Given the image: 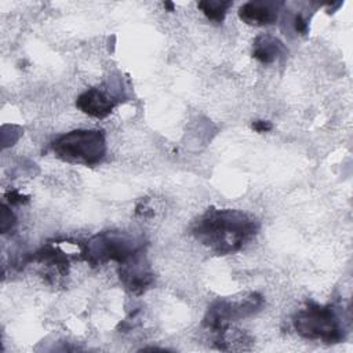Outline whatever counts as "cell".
<instances>
[{
    "label": "cell",
    "instance_id": "6da1fadb",
    "mask_svg": "<svg viewBox=\"0 0 353 353\" xmlns=\"http://www.w3.org/2000/svg\"><path fill=\"white\" fill-rule=\"evenodd\" d=\"M259 229L258 221L239 210L208 208L192 225L193 237L216 255L241 250Z\"/></svg>",
    "mask_w": 353,
    "mask_h": 353
},
{
    "label": "cell",
    "instance_id": "9c48e42d",
    "mask_svg": "<svg viewBox=\"0 0 353 353\" xmlns=\"http://www.w3.org/2000/svg\"><path fill=\"white\" fill-rule=\"evenodd\" d=\"M285 46L276 37L261 34L254 40L252 57L262 63H272L276 59L287 55Z\"/></svg>",
    "mask_w": 353,
    "mask_h": 353
},
{
    "label": "cell",
    "instance_id": "30bf717a",
    "mask_svg": "<svg viewBox=\"0 0 353 353\" xmlns=\"http://www.w3.org/2000/svg\"><path fill=\"white\" fill-rule=\"evenodd\" d=\"M32 259H34L40 263H44L47 266H54L61 273H65L68 270V265H69L66 254H63L59 248L52 247V245H47V247L41 248L32 256Z\"/></svg>",
    "mask_w": 353,
    "mask_h": 353
},
{
    "label": "cell",
    "instance_id": "5bb4252c",
    "mask_svg": "<svg viewBox=\"0 0 353 353\" xmlns=\"http://www.w3.org/2000/svg\"><path fill=\"white\" fill-rule=\"evenodd\" d=\"M294 29L296 33H301V34H305L307 32V22L301 14H296L294 18Z\"/></svg>",
    "mask_w": 353,
    "mask_h": 353
},
{
    "label": "cell",
    "instance_id": "9a60e30c",
    "mask_svg": "<svg viewBox=\"0 0 353 353\" xmlns=\"http://www.w3.org/2000/svg\"><path fill=\"white\" fill-rule=\"evenodd\" d=\"M251 127L256 132H268V131L272 130L273 125H272L270 121H266V120H255V121H252Z\"/></svg>",
    "mask_w": 353,
    "mask_h": 353
},
{
    "label": "cell",
    "instance_id": "4fadbf2b",
    "mask_svg": "<svg viewBox=\"0 0 353 353\" xmlns=\"http://www.w3.org/2000/svg\"><path fill=\"white\" fill-rule=\"evenodd\" d=\"M6 199H7L11 204H23V203H26V201L29 200L28 196H23V194H21V193L17 192V190L7 192V193H6Z\"/></svg>",
    "mask_w": 353,
    "mask_h": 353
},
{
    "label": "cell",
    "instance_id": "8fae6325",
    "mask_svg": "<svg viewBox=\"0 0 353 353\" xmlns=\"http://www.w3.org/2000/svg\"><path fill=\"white\" fill-rule=\"evenodd\" d=\"M230 6L232 1L229 0H203L197 4V7L203 11L207 19L214 23H222Z\"/></svg>",
    "mask_w": 353,
    "mask_h": 353
},
{
    "label": "cell",
    "instance_id": "3957f363",
    "mask_svg": "<svg viewBox=\"0 0 353 353\" xmlns=\"http://www.w3.org/2000/svg\"><path fill=\"white\" fill-rule=\"evenodd\" d=\"M295 331L306 339H317L324 343H339L346 336V327L332 305L307 303L292 317Z\"/></svg>",
    "mask_w": 353,
    "mask_h": 353
},
{
    "label": "cell",
    "instance_id": "8992f818",
    "mask_svg": "<svg viewBox=\"0 0 353 353\" xmlns=\"http://www.w3.org/2000/svg\"><path fill=\"white\" fill-rule=\"evenodd\" d=\"M119 277L127 291L135 295L143 294L153 284V273L145 256V250L119 263Z\"/></svg>",
    "mask_w": 353,
    "mask_h": 353
},
{
    "label": "cell",
    "instance_id": "277c9868",
    "mask_svg": "<svg viewBox=\"0 0 353 353\" xmlns=\"http://www.w3.org/2000/svg\"><path fill=\"white\" fill-rule=\"evenodd\" d=\"M51 148L62 161L95 165L106 154V139L99 130H74L58 137Z\"/></svg>",
    "mask_w": 353,
    "mask_h": 353
},
{
    "label": "cell",
    "instance_id": "2e32d148",
    "mask_svg": "<svg viewBox=\"0 0 353 353\" xmlns=\"http://www.w3.org/2000/svg\"><path fill=\"white\" fill-rule=\"evenodd\" d=\"M163 6H164V8H165L167 11H174V3H171V1H165Z\"/></svg>",
    "mask_w": 353,
    "mask_h": 353
},
{
    "label": "cell",
    "instance_id": "52a82bcc",
    "mask_svg": "<svg viewBox=\"0 0 353 353\" xmlns=\"http://www.w3.org/2000/svg\"><path fill=\"white\" fill-rule=\"evenodd\" d=\"M76 106L91 117L103 119L116 106V99L99 88H90L77 97Z\"/></svg>",
    "mask_w": 353,
    "mask_h": 353
},
{
    "label": "cell",
    "instance_id": "ba28073f",
    "mask_svg": "<svg viewBox=\"0 0 353 353\" xmlns=\"http://www.w3.org/2000/svg\"><path fill=\"white\" fill-rule=\"evenodd\" d=\"M281 3L247 1L239 8L240 19L247 25L265 26L277 19V10Z\"/></svg>",
    "mask_w": 353,
    "mask_h": 353
},
{
    "label": "cell",
    "instance_id": "5b68a950",
    "mask_svg": "<svg viewBox=\"0 0 353 353\" xmlns=\"http://www.w3.org/2000/svg\"><path fill=\"white\" fill-rule=\"evenodd\" d=\"M263 306V298L258 292H251L247 296L234 299H216L208 307L203 325L215 334V343L223 338L233 321L252 316Z\"/></svg>",
    "mask_w": 353,
    "mask_h": 353
},
{
    "label": "cell",
    "instance_id": "7c38bea8",
    "mask_svg": "<svg viewBox=\"0 0 353 353\" xmlns=\"http://www.w3.org/2000/svg\"><path fill=\"white\" fill-rule=\"evenodd\" d=\"M0 228L1 233H6L7 230L12 229L15 226V216L14 214L8 210L7 205H1V216H0Z\"/></svg>",
    "mask_w": 353,
    "mask_h": 353
},
{
    "label": "cell",
    "instance_id": "7a4b0ae2",
    "mask_svg": "<svg viewBox=\"0 0 353 353\" xmlns=\"http://www.w3.org/2000/svg\"><path fill=\"white\" fill-rule=\"evenodd\" d=\"M142 236L130 232L109 230L92 236L81 245V256L91 265L98 266L109 261L121 263L145 250Z\"/></svg>",
    "mask_w": 353,
    "mask_h": 353
}]
</instances>
